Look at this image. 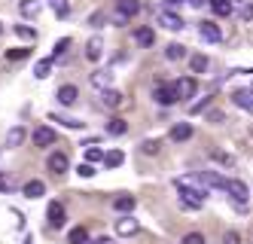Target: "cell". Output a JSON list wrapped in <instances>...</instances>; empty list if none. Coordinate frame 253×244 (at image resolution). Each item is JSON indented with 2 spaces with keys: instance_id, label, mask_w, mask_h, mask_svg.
Here are the masks:
<instances>
[{
  "instance_id": "1",
  "label": "cell",
  "mask_w": 253,
  "mask_h": 244,
  "mask_svg": "<svg viewBox=\"0 0 253 244\" xmlns=\"http://www.w3.org/2000/svg\"><path fill=\"white\" fill-rule=\"evenodd\" d=\"M46 220H49V226H52V229H61V226H64V220H67L64 204H61V201H49V208H46Z\"/></svg>"
},
{
  "instance_id": "2",
  "label": "cell",
  "mask_w": 253,
  "mask_h": 244,
  "mask_svg": "<svg viewBox=\"0 0 253 244\" xmlns=\"http://www.w3.org/2000/svg\"><path fill=\"white\" fill-rule=\"evenodd\" d=\"M159 25L165 28V31H183V28H186L183 18H180L177 12H171V9H162V12H159Z\"/></svg>"
},
{
  "instance_id": "3",
  "label": "cell",
  "mask_w": 253,
  "mask_h": 244,
  "mask_svg": "<svg viewBox=\"0 0 253 244\" xmlns=\"http://www.w3.org/2000/svg\"><path fill=\"white\" fill-rule=\"evenodd\" d=\"M226 193L232 195V201H238V204H247V198H250V190H247L244 180H229V190Z\"/></svg>"
},
{
  "instance_id": "4",
  "label": "cell",
  "mask_w": 253,
  "mask_h": 244,
  "mask_svg": "<svg viewBox=\"0 0 253 244\" xmlns=\"http://www.w3.org/2000/svg\"><path fill=\"white\" fill-rule=\"evenodd\" d=\"M156 101H159L162 107H171V104L180 101V95H177V89H174V86H165V83H162V86L156 89Z\"/></svg>"
},
{
  "instance_id": "5",
  "label": "cell",
  "mask_w": 253,
  "mask_h": 244,
  "mask_svg": "<svg viewBox=\"0 0 253 244\" xmlns=\"http://www.w3.org/2000/svg\"><path fill=\"white\" fill-rule=\"evenodd\" d=\"M174 89H177L180 101H183V98H192L195 92H198V83H195V77H180V80L174 83Z\"/></svg>"
},
{
  "instance_id": "6",
  "label": "cell",
  "mask_w": 253,
  "mask_h": 244,
  "mask_svg": "<svg viewBox=\"0 0 253 244\" xmlns=\"http://www.w3.org/2000/svg\"><path fill=\"white\" fill-rule=\"evenodd\" d=\"M198 180H202L205 186H213V190H229V180L223 177V174H216V171H202V174H198Z\"/></svg>"
},
{
  "instance_id": "7",
  "label": "cell",
  "mask_w": 253,
  "mask_h": 244,
  "mask_svg": "<svg viewBox=\"0 0 253 244\" xmlns=\"http://www.w3.org/2000/svg\"><path fill=\"white\" fill-rule=\"evenodd\" d=\"M198 31H202V37L208 43H220L223 40V31H220L216 22H198Z\"/></svg>"
},
{
  "instance_id": "8",
  "label": "cell",
  "mask_w": 253,
  "mask_h": 244,
  "mask_svg": "<svg viewBox=\"0 0 253 244\" xmlns=\"http://www.w3.org/2000/svg\"><path fill=\"white\" fill-rule=\"evenodd\" d=\"M232 101H235V107H241V110H247V113H253V92L250 89H235L232 92Z\"/></svg>"
},
{
  "instance_id": "9",
  "label": "cell",
  "mask_w": 253,
  "mask_h": 244,
  "mask_svg": "<svg viewBox=\"0 0 253 244\" xmlns=\"http://www.w3.org/2000/svg\"><path fill=\"white\" fill-rule=\"evenodd\" d=\"M137 229H140V223H137L134 217H122V220H116V235H122V238L137 235Z\"/></svg>"
},
{
  "instance_id": "10",
  "label": "cell",
  "mask_w": 253,
  "mask_h": 244,
  "mask_svg": "<svg viewBox=\"0 0 253 244\" xmlns=\"http://www.w3.org/2000/svg\"><path fill=\"white\" fill-rule=\"evenodd\" d=\"M46 165H49V171L55 174V177H61V174L67 171V168H70V162H67V156H64V153H52Z\"/></svg>"
},
{
  "instance_id": "11",
  "label": "cell",
  "mask_w": 253,
  "mask_h": 244,
  "mask_svg": "<svg viewBox=\"0 0 253 244\" xmlns=\"http://www.w3.org/2000/svg\"><path fill=\"white\" fill-rule=\"evenodd\" d=\"M49 144H55V131L40 125V128H34V146H49Z\"/></svg>"
},
{
  "instance_id": "12",
  "label": "cell",
  "mask_w": 253,
  "mask_h": 244,
  "mask_svg": "<svg viewBox=\"0 0 253 244\" xmlns=\"http://www.w3.org/2000/svg\"><path fill=\"white\" fill-rule=\"evenodd\" d=\"M55 98H58V104L70 107V104H77V98H80V89H77V86H61Z\"/></svg>"
},
{
  "instance_id": "13",
  "label": "cell",
  "mask_w": 253,
  "mask_h": 244,
  "mask_svg": "<svg viewBox=\"0 0 253 244\" xmlns=\"http://www.w3.org/2000/svg\"><path fill=\"white\" fill-rule=\"evenodd\" d=\"M101 55H104V40H101V37H92V40L85 43V58L88 61H98Z\"/></svg>"
},
{
  "instance_id": "14",
  "label": "cell",
  "mask_w": 253,
  "mask_h": 244,
  "mask_svg": "<svg viewBox=\"0 0 253 244\" xmlns=\"http://www.w3.org/2000/svg\"><path fill=\"white\" fill-rule=\"evenodd\" d=\"M192 138V125L189 122H177L174 128H171V141L174 144H183V141H189Z\"/></svg>"
},
{
  "instance_id": "15",
  "label": "cell",
  "mask_w": 253,
  "mask_h": 244,
  "mask_svg": "<svg viewBox=\"0 0 253 244\" xmlns=\"http://www.w3.org/2000/svg\"><path fill=\"white\" fill-rule=\"evenodd\" d=\"M122 92H116V89H107V92H101V104L104 107H110V110H116V107H122Z\"/></svg>"
},
{
  "instance_id": "16",
  "label": "cell",
  "mask_w": 253,
  "mask_h": 244,
  "mask_svg": "<svg viewBox=\"0 0 253 244\" xmlns=\"http://www.w3.org/2000/svg\"><path fill=\"white\" fill-rule=\"evenodd\" d=\"M110 83H113V73H110V70H95V73H92V86H95V89L107 92V89H110Z\"/></svg>"
},
{
  "instance_id": "17",
  "label": "cell",
  "mask_w": 253,
  "mask_h": 244,
  "mask_svg": "<svg viewBox=\"0 0 253 244\" xmlns=\"http://www.w3.org/2000/svg\"><path fill=\"white\" fill-rule=\"evenodd\" d=\"M116 12L125 15V18H131V15L140 12V3H137V0H119V3H116Z\"/></svg>"
},
{
  "instance_id": "18",
  "label": "cell",
  "mask_w": 253,
  "mask_h": 244,
  "mask_svg": "<svg viewBox=\"0 0 253 244\" xmlns=\"http://www.w3.org/2000/svg\"><path fill=\"white\" fill-rule=\"evenodd\" d=\"M22 193H25L28 198H40V195L46 193V183H43V180H28Z\"/></svg>"
},
{
  "instance_id": "19",
  "label": "cell",
  "mask_w": 253,
  "mask_h": 244,
  "mask_svg": "<svg viewBox=\"0 0 253 244\" xmlns=\"http://www.w3.org/2000/svg\"><path fill=\"white\" fill-rule=\"evenodd\" d=\"M134 204H137L134 195H116V198H113V208L122 211V214H131V211H134Z\"/></svg>"
},
{
  "instance_id": "20",
  "label": "cell",
  "mask_w": 253,
  "mask_h": 244,
  "mask_svg": "<svg viewBox=\"0 0 253 244\" xmlns=\"http://www.w3.org/2000/svg\"><path fill=\"white\" fill-rule=\"evenodd\" d=\"M134 40H137V46H153L156 43V34H153V28H137L134 31Z\"/></svg>"
},
{
  "instance_id": "21",
  "label": "cell",
  "mask_w": 253,
  "mask_h": 244,
  "mask_svg": "<svg viewBox=\"0 0 253 244\" xmlns=\"http://www.w3.org/2000/svg\"><path fill=\"white\" fill-rule=\"evenodd\" d=\"M125 131H128V122H125L122 116H113L110 122H107V135H116L119 138V135H125Z\"/></svg>"
},
{
  "instance_id": "22",
  "label": "cell",
  "mask_w": 253,
  "mask_h": 244,
  "mask_svg": "<svg viewBox=\"0 0 253 244\" xmlns=\"http://www.w3.org/2000/svg\"><path fill=\"white\" fill-rule=\"evenodd\" d=\"M19 9H22L25 18H37V15H40V3H37V0H22Z\"/></svg>"
},
{
  "instance_id": "23",
  "label": "cell",
  "mask_w": 253,
  "mask_h": 244,
  "mask_svg": "<svg viewBox=\"0 0 253 244\" xmlns=\"http://www.w3.org/2000/svg\"><path fill=\"white\" fill-rule=\"evenodd\" d=\"M6 144H9V146H22V144H25V128H22V125L9 128V135H6Z\"/></svg>"
},
{
  "instance_id": "24",
  "label": "cell",
  "mask_w": 253,
  "mask_h": 244,
  "mask_svg": "<svg viewBox=\"0 0 253 244\" xmlns=\"http://www.w3.org/2000/svg\"><path fill=\"white\" fill-rule=\"evenodd\" d=\"M122 162H125V153H122V149H110V153L104 156V165H107V168H119Z\"/></svg>"
},
{
  "instance_id": "25",
  "label": "cell",
  "mask_w": 253,
  "mask_h": 244,
  "mask_svg": "<svg viewBox=\"0 0 253 244\" xmlns=\"http://www.w3.org/2000/svg\"><path fill=\"white\" fill-rule=\"evenodd\" d=\"M208 55H192V58H189V67H192V73H205L208 70Z\"/></svg>"
},
{
  "instance_id": "26",
  "label": "cell",
  "mask_w": 253,
  "mask_h": 244,
  "mask_svg": "<svg viewBox=\"0 0 253 244\" xmlns=\"http://www.w3.org/2000/svg\"><path fill=\"white\" fill-rule=\"evenodd\" d=\"M49 70H52V58H43V61L34 64V77H37V80H46Z\"/></svg>"
},
{
  "instance_id": "27",
  "label": "cell",
  "mask_w": 253,
  "mask_h": 244,
  "mask_svg": "<svg viewBox=\"0 0 253 244\" xmlns=\"http://www.w3.org/2000/svg\"><path fill=\"white\" fill-rule=\"evenodd\" d=\"M211 159H213V162H220V165H226V168H235V156L223 153V149H211Z\"/></svg>"
},
{
  "instance_id": "28",
  "label": "cell",
  "mask_w": 253,
  "mask_h": 244,
  "mask_svg": "<svg viewBox=\"0 0 253 244\" xmlns=\"http://www.w3.org/2000/svg\"><path fill=\"white\" fill-rule=\"evenodd\" d=\"M52 122H61V125H67V128H85V122H83V119H74V116H58V113H52Z\"/></svg>"
},
{
  "instance_id": "29",
  "label": "cell",
  "mask_w": 253,
  "mask_h": 244,
  "mask_svg": "<svg viewBox=\"0 0 253 244\" xmlns=\"http://www.w3.org/2000/svg\"><path fill=\"white\" fill-rule=\"evenodd\" d=\"M211 6H213V12L220 15V18L232 15V3H229V0H211Z\"/></svg>"
},
{
  "instance_id": "30",
  "label": "cell",
  "mask_w": 253,
  "mask_h": 244,
  "mask_svg": "<svg viewBox=\"0 0 253 244\" xmlns=\"http://www.w3.org/2000/svg\"><path fill=\"white\" fill-rule=\"evenodd\" d=\"M70 244H88V232L83 229V226H77V229H70Z\"/></svg>"
},
{
  "instance_id": "31",
  "label": "cell",
  "mask_w": 253,
  "mask_h": 244,
  "mask_svg": "<svg viewBox=\"0 0 253 244\" xmlns=\"http://www.w3.org/2000/svg\"><path fill=\"white\" fill-rule=\"evenodd\" d=\"M183 55H186V46H180V43H171V46L165 49V58H171V61L183 58Z\"/></svg>"
},
{
  "instance_id": "32",
  "label": "cell",
  "mask_w": 253,
  "mask_h": 244,
  "mask_svg": "<svg viewBox=\"0 0 253 244\" xmlns=\"http://www.w3.org/2000/svg\"><path fill=\"white\" fill-rule=\"evenodd\" d=\"M104 156H107V153H104V149H98V146H88V149H85V162H88V165L104 162Z\"/></svg>"
},
{
  "instance_id": "33",
  "label": "cell",
  "mask_w": 253,
  "mask_h": 244,
  "mask_svg": "<svg viewBox=\"0 0 253 244\" xmlns=\"http://www.w3.org/2000/svg\"><path fill=\"white\" fill-rule=\"evenodd\" d=\"M28 55H31V49H6V61H25L28 58Z\"/></svg>"
},
{
  "instance_id": "34",
  "label": "cell",
  "mask_w": 253,
  "mask_h": 244,
  "mask_svg": "<svg viewBox=\"0 0 253 244\" xmlns=\"http://www.w3.org/2000/svg\"><path fill=\"white\" fill-rule=\"evenodd\" d=\"M15 34H19L22 40H37V31L28 28V25H19V28H15Z\"/></svg>"
},
{
  "instance_id": "35",
  "label": "cell",
  "mask_w": 253,
  "mask_h": 244,
  "mask_svg": "<svg viewBox=\"0 0 253 244\" xmlns=\"http://www.w3.org/2000/svg\"><path fill=\"white\" fill-rule=\"evenodd\" d=\"M159 146H162L159 141H143V144H140V153H147V156H156V153H159Z\"/></svg>"
},
{
  "instance_id": "36",
  "label": "cell",
  "mask_w": 253,
  "mask_h": 244,
  "mask_svg": "<svg viewBox=\"0 0 253 244\" xmlns=\"http://www.w3.org/2000/svg\"><path fill=\"white\" fill-rule=\"evenodd\" d=\"M211 104H213V98H202V101H195V104H192V107H189V113H192V116H195V113H202V110H208V107H211Z\"/></svg>"
},
{
  "instance_id": "37",
  "label": "cell",
  "mask_w": 253,
  "mask_h": 244,
  "mask_svg": "<svg viewBox=\"0 0 253 244\" xmlns=\"http://www.w3.org/2000/svg\"><path fill=\"white\" fill-rule=\"evenodd\" d=\"M208 122L223 125V122H226V113H223V110H211V113H208Z\"/></svg>"
},
{
  "instance_id": "38",
  "label": "cell",
  "mask_w": 253,
  "mask_h": 244,
  "mask_svg": "<svg viewBox=\"0 0 253 244\" xmlns=\"http://www.w3.org/2000/svg\"><path fill=\"white\" fill-rule=\"evenodd\" d=\"M77 174H80V177H95V165H88V162H83V165L77 168Z\"/></svg>"
},
{
  "instance_id": "39",
  "label": "cell",
  "mask_w": 253,
  "mask_h": 244,
  "mask_svg": "<svg viewBox=\"0 0 253 244\" xmlns=\"http://www.w3.org/2000/svg\"><path fill=\"white\" fill-rule=\"evenodd\" d=\"M183 244H205V235H202V232H189V235L183 238Z\"/></svg>"
},
{
  "instance_id": "40",
  "label": "cell",
  "mask_w": 253,
  "mask_h": 244,
  "mask_svg": "<svg viewBox=\"0 0 253 244\" xmlns=\"http://www.w3.org/2000/svg\"><path fill=\"white\" fill-rule=\"evenodd\" d=\"M67 49H70V40L64 37V40H58V43H55V58H61V55H64Z\"/></svg>"
},
{
  "instance_id": "41",
  "label": "cell",
  "mask_w": 253,
  "mask_h": 244,
  "mask_svg": "<svg viewBox=\"0 0 253 244\" xmlns=\"http://www.w3.org/2000/svg\"><path fill=\"white\" fill-rule=\"evenodd\" d=\"M52 6H55V15H61V18H64V15L70 12V9H67V3H64V0H55V3H52Z\"/></svg>"
},
{
  "instance_id": "42",
  "label": "cell",
  "mask_w": 253,
  "mask_h": 244,
  "mask_svg": "<svg viewBox=\"0 0 253 244\" xmlns=\"http://www.w3.org/2000/svg\"><path fill=\"white\" fill-rule=\"evenodd\" d=\"M241 18H244V22H253V3H244L241 6Z\"/></svg>"
},
{
  "instance_id": "43",
  "label": "cell",
  "mask_w": 253,
  "mask_h": 244,
  "mask_svg": "<svg viewBox=\"0 0 253 244\" xmlns=\"http://www.w3.org/2000/svg\"><path fill=\"white\" fill-rule=\"evenodd\" d=\"M88 25H92V28H101V25H104V12H92V18H88Z\"/></svg>"
},
{
  "instance_id": "44",
  "label": "cell",
  "mask_w": 253,
  "mask_h": 244,
  "mask_svg": "<svg viewBox=\"0 0 253 244\" xmlns=\"http://www.w3.org/2000/svg\"><path fill=\"white\" fill-rule=\"evenodd\" d=\"M223 244H241V235H238V232H226Z\"/></svg>"
},
{
  "instance_id": "45",
  "label": "cell",
  "mask_w": 253,
  "mask_h": 244,
  "mask_svg": "<svg viewBox=\"0 0 253 244\" xmlns=\"http://www.w3.org/2000/svg\"><path fill=\"white\" fill-rule=\"evenodd\" d=\"M0 190L9 193V190H12V177H3V174H0Z\"/></svg>"
},
{
  "instance_id": "46",
  "label": "cell",
  "mask_w": 253,
  "mask_h": 244,
  "mask_svg": "<svg viewBox=\"0 0 253 244\" xmlns=\"http://www.w3.org/2000/svg\"><path fill=\"white\" fill-rule=\"evenodd\" d=\"M95 244H113V238H98Z\"/></svg>"
},
{
  "instance_id": "47",
  "label": "cell",
  "mask_w": 253,
  "mask_h": 244,
  "mask_svg": "<svg viewBox=\"0 0 253 244\" xmlns=\"http://www.w3.org/2000/svg\"><path fill=\"white\" fill-rule=\"evenodd\" d=\"M0 34H3V25H0Z\"/></svg>"
},
{
  "instance_id": "48",
  "label": "cell",
  "mask_w": 253,
  "mask_h": 244,
  "mask_svg": "<svg viewBox=\"0 0 253 244\" xmlns=\"http://www.w3.org/2000/svg\"><path fill=\"white\" fill-rule=\"evenodd\" d=\"M250 92H253V83H250Z\"/></svg>"
},
{
  "instance_id": "49",
  "label": "cell",
  "mask_w": 253,
  "mask_h": 244,
  "mask_svg": "<svg viewBox=\"0 0 253 244\" xmlns=\"http://www.w3.org/2000/svg\"><path fill=\"white\" fill-rule=\"evenodd\" d=\"M52 3H55V0H52Z\"/></svg>"
},
{
  "instance_id": "50",
  "label": "cell",
  "mask_w": 253,
  "mask_h": 244,
  "mask_svg": "<svg viewBox=\"0 0 253 244\" xmlns=\"http://www.w3.org/2000/svg\"><path fill=\"white\" fill-rule=\"evenodd\" d=\"M238 3H241V0H238Z\"/></svg>"
}]
</instances>
